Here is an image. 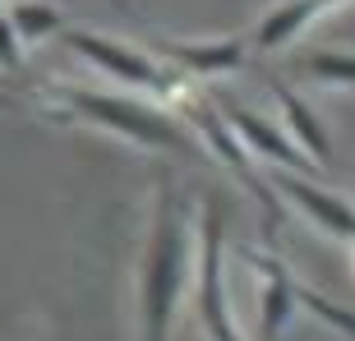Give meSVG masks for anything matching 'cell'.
<instances>
[{
	"mask_svg": "<svg viewBox=\"0 0 355 341\" xmlns=\"http://www.w3.org/2000/svg\"><path fill=\"white\" fill-rule=\"evenodd\" d=\"M337 5H342V0H282L277 10L263 14V24L254 33V46H259V51H277V46L295 42L314 19H323V14L337 10Z\"/></svg>",
	"mask_w": 355,
	"mask_h": 341,
	"instance_id": "cell-10",
	"label": "cell"
},
{
	"mask_svg": "<svg viewBox=\"0 0 355 341\" xmlns=\"http://www.w3.org/2000/svg\"><path fill=\"white\" fill-rule=\"evenodd\" d=\"M240 263L263 272V337L272 341L286 328L291 309H295V277L286 272V263H277L272 254H259V250H240Z\"/></svg>",
	"mask_w": 355,
	"mask_h": 341,
	"instance_id": "cell-9",
	"label": "cell"
},
{
	"mask_svg": "<svg viewBox=\"0 0 355 341\" xmlns=\"http://www.w3.org/2000/svg\"><path fill=\"white\" fill-rule=\"evenodd\" d=\"M272 97H277V106H282V116H286V125H291L295 148H300L314 166H328L332 161V139H328V130H323V120L309 111V102L295 97L291 88H282V83H272Z\"/></svg>",
	"mask_w": 355,
	"mask_h": 341,
	"instance_id": "cell-11",
	"label": "cell"
},
{
	"mask_svg": "<svg viewBox=\"0 0 355 341\" xmlns=\"http://www.w3.org/2000/svg\"><path fill=\"white\" fill-rule=\"evenodd\" d=\"M0 14H5V10H0Z\"/></svg>",
	"mask_w": 355,
	"mask_h": 341,
	"instance_id": "cell-15",
	"label": "cell"
},
{
	"mask_svg": "<svg viewBox=\"0 0 355 341\" xmlns=\"http://www.w3.org/2000/svg\"><path fill=\"white\" fill-rule=\"evenodd\" d=\"M304 69H309L318 83L355 88V55H346V51H314V55H304Z\"/></svg>",
	"mask_w": 355,
	"mask_h": 341,
	"instance_id": "cell-13",
	"label": "cell"
},
{
	"mask_svg": "<svg viewBox=\"0 0 355 341\" xmlns=\"http://www.w3.org/2000/svg\"><path fill=\"white\" fill-rule=\"evenodd\" d=\"M217 111L226 116V125L236 130V139L250 148V152H259V157L277 161V166H286V170H314V161L295 148V139H286V134L277 130L272 120H263L259 111L231 102V97H222V102H217Z\"/></svg>",
	"mask_w": 355,
	"mask_h": 341,
	"instance_id": "cell-6",
	"label": "cell"
},
{
	"mask_svg": "<svg viewBox=\"0 0 355 341\" xmlns=\"http://www.w3.org/2000/svg\"><path fill=\"white\" fill-rule=\"evenodd\" d=\"M42 92H46V102L60 111V120H83V125L111 130V134H120V139H130V143L194 157L189 134H184L171 116H162V111H153V106H144V102H134V97H111V92L74 88V83H46Z\"/></svg>",
	"mask_w": 355,
	"mask_h": 341,
	"instance_id": "cell-2",
	"label": "cell"
},
{
	"mask_svg": "<svg viewBox=\"0 0 355 341\" xmlns=\"http://www.w3.org/2000/svg\"><path fill=\"white\" fill-rule=\"evenodd\" d=\"M180 111H184V120H189V125H194V130L203 134V139H208V148H212V152H217V157H222L226 166L236 170L240 180H245V189H250V194L259 198V203H263L268 222H277V217H282V208H277L272 184H268V180H259V170L250 166V152H245V143L236 139V130L226 125V116H222V111H217L212 102H198V97H184V106H180Z\"/></svg>",
	"mask_w": 355,
	"mask_h": 341,
	"instance_id": "cell-4",
	"label": "cell"
},
{
	"mask_svg": "<svg viewBox=\"0 0 355 341\" xmlns=\"http://www.w3.org/2000/svg\"><path fill=\"white\" fill-rule=\"evenodd\" d=\"M189 281V231H184V203L175 184L162 175L157 184V222L144 250V277H139V304H144V341H166L175 300Z\"/></svg>",
	"mask_w": 355,
	"mask_h": 341,
	"instance_id": "cell-1",
	"label": "cell"
},
{
	"mask_svg": "<svg viewBox=\"0 0 355 341\" xmlns=\"http://www.w3.org/2000/svg\"><path fill=\"white\" fill-rule=\"evenodd\" d=\"M198 318L212 341H240L226 318V286H222V208L203 212V254H198Z\"/></svg>",
	"mask_w": 355,
	"mask_h": 341,
	"instance_id": "cell-5",
	"label": "cell"
},
{
	"mask_svg": "<svg viewBox=\"0 0 355 341\" xmlns=\"http://www.w3.org/2000/svg\"><path fill=\"white\" fill-rule=\"evenodd\" d=\"M60 42H65L74 55H83L88 65L106 69L111 79L120 83H134V88H153V92H175V74L162 69L153 55L134 51L125 42H111L102 33H88V28H60Z\"/></svg>",
	"mask_w": 355,
	"mask_h": 341,
	"instance_id": "cell-3",
	"label": "cell"
},
{
	"mask_svg": "<svg viewBox=\"0 0 355 341\" xmlns=\"http://www.w3.org/2000/svg\"><path fill=\"white\" fill-rule=\"evenodd\" d=\"M157 51L180 65L184 74L212 79V74H231L245 65V37H222V42H157Z\"/></svg>",
	"mask_w": 355,
	"mask_h": 341,
	"instance_id": "cell-8",
	"label": "cell"
},
{
	"mask_svg": "<svg viewBox=\"0 0 355 341\" xmlns=\"http://www.w3.org/2000/svg\"><path fill=\"white\" fill-rule=\"evenodd\" d=\"M277 189L295 203V208L304 212V217H314L328 236H337V240H351L355 245V208L346 203L342 194H328V189H318V184H309L304 175H295V170H282L277 175Z\"/></svg>",
	"mask_w": 355,
	"mask_h": 341,
	"instance_id": "cell-7",
	"label": "cell"
},
{
	"mask_svg": "<svg viewBox=\"0 0 355 341\" xmlns=\"http://www.w3.org/2000/svg\"><path fill=\"white\" fill-rule=\"evenodd\" d=\"M0 106H5V97H0Z\"/></svg>",
	"mask_w": 355,
	"mask_h": 341,
	"instance_id": "cell-14",
	"label": "cell"
},
{
	"mask_svg": "<svg viewBox=\"0 0 355 341\" xmlns=\"http://www.w3.org/2000/svg\"><path fill=\"white\" fill-rule=\"evenodd\" d=\"M5 19H10L19 46H24V42H42V37H51V33L65 28V14L55 10V5H46V0H19Z\"/></svg>",
	"mask_w": 355,
	"mask_h": 341,
	"instance_id": "cell-12",
	"label": "cell"
}]
</instances>
